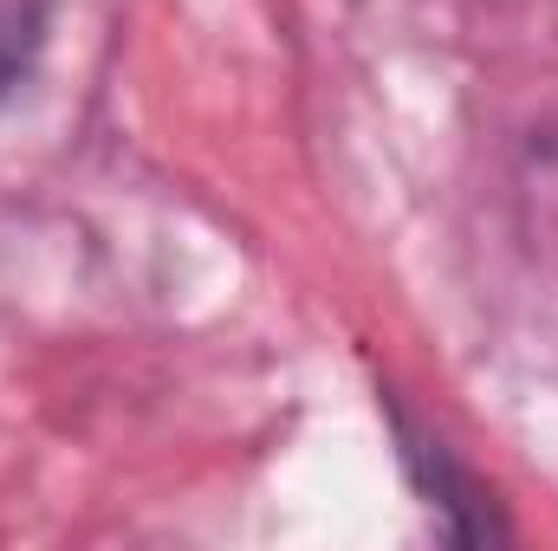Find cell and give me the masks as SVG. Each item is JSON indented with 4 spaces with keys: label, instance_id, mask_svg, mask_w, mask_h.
Returning a JSON list of instances; mask_svg holds the SVG:
<instances>
[{
    "label": "cell",
    "instance_id": "obj_2",
    "mask_svg": "<svg viewBox=\"0 0 558 551\" xmlns=\"http://www.w3.org/2000/svg\"><path fill=\"white\" fill-rule=\"evenodd\" d=\"M52 0H0V105L26 85L33 59L46 52Z\"/></svg>",
    "mask_w": 558,
    "mask_h": 551
},
{
    "label": "cell",
    "instance_id": "obj_1",
    "mask_svg": "<svg viewBox=\"0 0 558 551\" xmlns=\"http://www.w3.org/2000/svg\"><path fill=\"white\" fill-rule=\"evenodd\" d=\"M384 415H390V441H397V467L422 500L428 526L441 546H513V519L500 506V493L448 448L441 428H428L397 390H384Z\"/></svg>",
    "mask_w": 558,
    "mask_h": 551
}]
</instances>
